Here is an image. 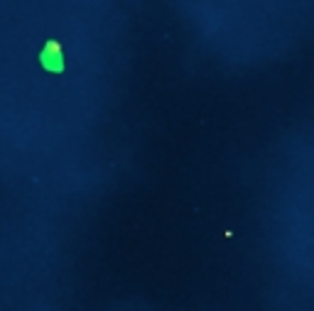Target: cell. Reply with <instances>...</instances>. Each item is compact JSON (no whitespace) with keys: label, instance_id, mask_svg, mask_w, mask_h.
Returning a JSON list of instances; mask_svg holds the SVG:
<instances>
[{"label":"cell","instance_id":"6da1fadb","mask_svg":"<svg viewBox=\"0 0 314 311\" xmlns=\"http://www.w3.org/2000/svg\"><path fill=\"white\" fill-rule=\"evenodd\" d=\"M39 64L49 74H61L64 71V49H61V42L47 39L44 47H42V52H39Z\"/></svg>","mask_w":314,"mask_h":311}]
</instances>
